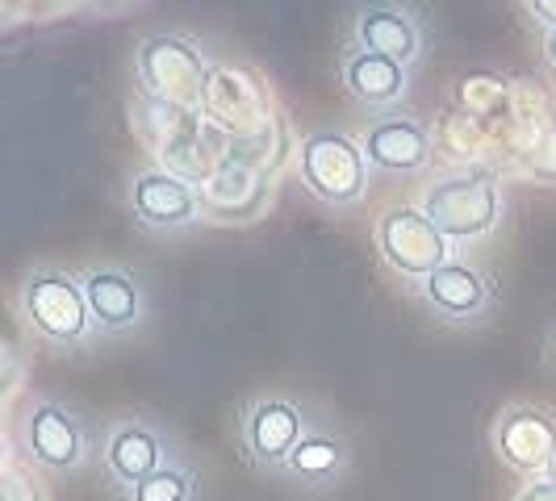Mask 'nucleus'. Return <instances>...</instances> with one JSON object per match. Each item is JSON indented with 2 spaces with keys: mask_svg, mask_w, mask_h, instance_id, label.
I'll return each mask as SVG.
<instances>
[{
  "mask_svg": "<svg viewBox=\"0 0 556 501\" xmlns=\"http://www.w3.org/2000/svg\"><path fill=\"white\" fill-rule=\"evenodd\" d=\"M494 451L506 468L523 476H544L556 455V418L540 406H506L494 422Z\"/></svg>",
  "mask_w": 556,
  "mask_h": 501,
  "instance_id": "9b49d317",
  "label": "nucleus"
},
{
  "mask_svg": "<svg viewBox=\"0 0 556 501\" xmlns=\"http://www.w3.org/2000/svg\"><path fill=\"white\" fill-rule=\"evenodd\" d=\"M135 126H139L142 142L164 159L167 171L189 176L201 167L197 151H205V139H210V126L201 113L176 110V105H164V101L139 92L135 97ZM201 180H205V167H201Z\"/></svg>",
  "mask_w": 556,
  "mask_h": 501,
  "instance_id": "0eeeda50",
  "label": "nucleus"
},
{
  "mask_svg": "<svg viewBox=\"0 0 556 501\" xmlns=\"http://www.w3.org/2000/svg\"><path fill=\"white\" fill-rule=\"evenodd\" d=\"M298 171H302V184L314 201L331 205V209H348L364 201L368 193V155L352 134L343 130H314L298 146Z\"/></svg>",
  "mask_w": 556,
  "mask_h": 501,
  "instance_id": "7ed1b4c3",
  "label": "nucleus"
},
{
  "mask_svg": "<svg viewBox=\"0 0 556 501\" xmlns=\"http://www.w3.org/2000/svg\"><path fill=\"white\" fill-rule=\"evenodd\" d=\"M105 473L122 485V489H135L147 476H155L167 464L164 439L155 426H147L142 418H130V422H117L105 439Z\"/></svg>",
  "mask_w": 556,
  "mask_h": 501,
  "instance_id": "dca6fc26",
  "label": "nucleus"
},
{
  "mask_svg": "<svg viewBox=\"0 0 556 501\" xmlns=\"http://www.w3.org/2000/svg\"><path fill=\"white\" fill-rule=\"evenodd\" d=\"M201 117L226 142L268 139L273 134V97H268V88L255 80L251 72L230 67V63H214Z\"/></svg>",
  "mask_w": 556,
  "mask_h": 501,
  "instance_id": "39448f33",
  "label": "nucleus"
},
{
  "mask_svg": "<svg viewBox=\"0 0 556 501\" xmlns=\"http://www.w3.org/2000/svg\"><path fill=\"white\" fill-rule=\"evenodd\" d=\"M523 171H528L535 184H553L556 189V121L528 146V155H523Z\"/></svg>",
  "mask_w": 556,
  "mask_h": 501,
  "instance_id": "aec40b11",
  "label": "nucleus"
},
{
  "mask_svg": "<svg viewBox=\"0 0 556 501\" xmlns=\"http://www.w3.org/2000/svg\"><path fill=\"white\" fill-rule=\"evenodd\" d=\"M553 360H556V334H553Z\"/></svg>",
  "mask_w": 556,
  "mask_h": 501,
  "instance_id": "a878e982",
  "label": "nucleus"
},
{
  "mask_svg": "<svg viewBox=\"0 0 556 501\" xmlns=\"http://www.w3.org/2000/svg\"><path fill=\"white\" fill-rule=\"evenodd\" d=\"M126 501H197V480L180 464H164L155 476H147L142 485L126 489Z\"/></svg>",
  "mask_w": 556,
  "mask_h": 501,
  "instance_id": "6ab92c4d",
  "label": "nucleus"
},
{
  "mask_svg": "<svg viewBox=\"0 0 556 501\" xmlns=\"http://www.w3.org/2000/svg\"><path fill=\"white\" fill-rule=\"evenodd\" d=\"M22 447L47 473H76L88 460V431L59 401H29L22 414Z\"/></svg>",
  "mask_w": 556,
  "mask_h": 501,
  "instance_id": "1a4fd4ad",
  "label": "nucleus"
},
{
  "mask_svg": "<svg viewBox=\"0 0 556 501\" xmlns=\"http://www.w3.org/2000/svg\"><path fill=\"white\" fill-rule=\"evenodd\" d=\"M339 76H343L348 97H352L361 110L386 113L406 97V67L386 55L361 51V47H348V51H343Z\"/></svg>",
  "mask_w": 556,
  "mask_h": 501,
  "instance_id": "f3484780",
  "label": "nucleus"
},
{
  "mask_svg": "<svg viewBox=\"0 0 556 501\" xmlns=\"http://www.w3.org/2000/svg\"><path fill=\"white\" fill-rule=\"evenodd\" d=\"M368 164L377 171H390V176H415L431 164L435 146L431 134L422 130V121L415 117H402V113H386L368 126V134L361 139Z\"/></svg>",
  "mask_w": 556,
  "mask_h": 501,
  "instance_id": "4468645a",
  "label": "nucleus"
},
{
  "mask_svg": "<svg viewBox=\"0 0 556 501\" xmlns=\"http://www.w3.org/2000/svg\"><path fill=\"white\" fill-rule=\"evenodd\" d=\"M418 297H422V306L431 309L440 322H452V326L481 322L490 313V301H494L485 272L473 268V264H465V259H452L440 272H431L418 284Z\"/></svg>",
  "mask_w": 556,
  "mask_h": 501,
  "instance_id": "ddd939ff",
  "label": "nucleus"
},
{
  "mask_svg": "<svg viewBox=\"0 0 556 501\" xmlns=\"http://www.w3.org/2000/svg\"><path fill=\"white\" fill-rule=\"evenodd\" d=\"M352 464V447L339 431H327V426H309L306 439L298 444V451L285 460L280 476L302 485V489H331L343 480Z\"/></svg>",
  "mask_w": 556,
  "mask_h": 501,
  "instance_id": "a211bd4d",
  "label": "nucleus"
},
{
  "mask_svg": "<svg viewBox=\"0 0 556 501\" xmlns=\"http://www.w3.org/2000/svg\"><path fill=\"white\" fill-rule=\"evenodd\" d=\"M210 67L193 38L185 34H147L135 47V76H139V92L176 105V110L201 113L205 105V88H210Z\"/></svg>",
  "mask_w": 556,
  "mask_h": 501,
  "instance_id": "f03ea898",
  "label": "nucleus"
},
{
  "mask_svg": "<svg viewBox=\"0 0 556 501\" xmlns=\"http://www.w3.org/2000/svg\"><path fill=\"white\" fill-rule=\"evenodd\" d=\"M0 501H47V493H42L38 476L26 473L22 464H4V473H0Z\"/></svg>",
  "mask_w": 556,
  "mask_h": 501,
  "instance_id": "412c9836",
  "label": "nucleus"
},
{
  "mask_svg": "<svg viewBox=\"0 0 556 501\" xmlns=\"http://www.w3.org/2000/svg\"><path fill=\"white\" fill-rule=\"evenodd\" d=\"M544 63L556 72V29H548V34H544Z\"/></svg>",
  "mask_w": 556,
  "mask_h": 501,
  "instance_id": "b1692460",
  "label": "nucleus"
},
{
  "mask_svg": "<svg viewBox=\"0 0 556 501\" xmlns=\"http://www.w3.org/2000/svg\"><path fill=\"white\" fill-rule=\"evenodd\" d=\"M17 313L26 322V331L34 338H42L47 347H80L88 343L92 313H88V297L84 284L63 268H34L26 272L22 288H17Z\"/></svg>",
  "mask_w": 556,
  "mask_h": 501,
  "instance_id": "f257e3e1",
  "label": "nucleus"
},
{
  "mask_svg": "<svg viewBox=\"0 0 556 501\" xmlns=\"http://www.w3.org/2000/svg\"><path fill=\"white\" fill-rule=\"evenodd\" d=\"M544 480H553V485H556V455L548 460V468H544Z\"/></svg>",
  "mask_w": 556,
  "mask_h": 501,
  "instance_id": "393cba45",
  "label": "nucleus"
},
{
  "mask_svg": "<svg viewBox=\"0 0 556 501\" xmlns=\"http://www.w3.org/2000/svg\"><path fill=\"white\" fill-rule=\"evenodd\" d=\"M528 13H531V17H540L548 29H556V0H531Z\"/></svg>",
  "mask_w": 556,
  "mask_h": 501,
  "instance_id": "5701e85b",
  "label": "nucleus"
},
{
  "mask_svg": "<svg viewBox=\"0 0 556 501\" xmlns=\"http://www.w3.org/2000/svg\"><path fill=\"white\" fill-rule=\"evenodd\" d=\"M418 209L440 226L447 243H473L502 222V189L485 171H456L435 180L422 193Z\"/></svg>",
  "mask_w": 556,
  "mask_h": 501,
  "instance_id": "20e7f679",
  "label": "nucleus"
},
{
  "mask_svg": "<svg viewBox=\"0 0 556 501\" xmlns=\"http://www.w3.org/2000/svg\"><path fill=\"white\" fill-rule=\"evenodd\" d=\"M309 418L306 410L293 401V397H255L243 414V447L248 455L268 468V473H280L285 460L298 451V444L306 439Z\"/></svg>",
  "mask_w": 556,
  "mask_h": 501,
  "instance_id": "9d476101",
  "label": "nucleus"
},
{
  "mask_svg": "<svg viewBox=\"0 0 556 501\" xmlns=\"http://www.w3.org/2000/svg\"><path fill=\"white\" fill-rule=\"evenodd\" d=\"M352 47L410 67L422 55V29H418L415 13L397 9V4H364L352 17Z\"/></svg>",
  "mask_w": 556,
  "mask_h": 501,
  "instance_id": "2eb2a0df",
  "label": "nucleus"
},
{
  "mask_svg": "<svg viewBox=\"0 0 556 501\" xmlns=\"http://www.w3.org/2000/svg\"><path fill=\"white\" fill-rule=\"evenodd\" d=\"M515 501H556V485L553 480H544V476H535L528 489L519 493Z\"/></svg>",
  "mask_w": 556,
  "mask_h": 501,
  "instance_id": "4be33fe9",
  "label": "nucleus"
},
{
  "mask_svg": "<svg viewBox=\"0 0 556 501\" xmlns=\"http://www.w3.org/2000/svg\"><path fill=\"white\" fill-rule=\"evenodd\" d=\"M377 251L393 277H402L415 288L431 272L452 264V243L418 205H393L377 218Z\"/></svg>",
  "mask_w": 556,
  "mask_h": 501,
  "instance_id": "423d86ee",
  "label": "nucleus"
},
{
  "mask_svg": "<svg viewBox=\"0 0 556 501\" xmlns=\"http://www.w3.org/2000/svg\"><path fill=\"white\" fill-rule=\"evenodd\" d=\"M88 313L97 334H130L147 322V297H142L139 277H130L117 264H97L80 277Z\"/></svg>",
  "mask_w": 556,
  "mask_h": 501,
  "instance_id": "f8f14e48",
  "label": "nucleus"
},
{
  "mask_svg": "<svg viewBox=\"0 0 556 501\" xmlns=\"http://www.w3.org/2000/svg\"><path fill=\"white\" fill-rule=\"evenodd\" d=\"M130 214L142 230H155V234H176V230H189V226L205 214L201 209V189H197L189 176L180 171H167V167H147L130 180Z\"/></svg>",
  "mask_w": 556,
  "mask_h": 501,
  "instance_id": "6e6552de",
  "label": "nucleus"
}]
</instances>
